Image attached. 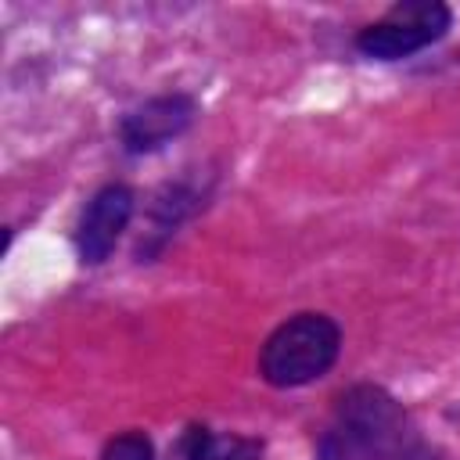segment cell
Here are the masks:
<instances>
[{"mask_svg": "<svg viewBox=\"0 0 460 460\" xmlns=\"http://www.w3.org/2000/svg\"><path fill=\"white\" fill-rule=\"evenodd\" d=\"M187 460H262V442L244 438V435H212L205 428H194Z\"/></svg>", "mask_w": 460, "mask_h": 460, "instance_id": "obj_6", "label": "cell"}, {"mask_svg": "<svg viewBox=\"0 0 460 460\" xmlns=\"http://www.w3.org/2000/svg\"><path fill=\"white\" fill-rule=\"evenodd\" d=\"M417 442L402 406L377 385H352L338 399L334 428L323 442L327 460H402Z\"/></svg>", "mask_w": 460, "mask_h": 460, "instance_id": "obj_1", "label": "cell"}, {"mask_svg": "<svg viewBox=\"0 0 460 460\" xmlns=\"http://www.w3.org/2000/svg\"><path fill=\"white\" fill-rule=\"evenodd\" d=\"M194 119V101L183 93H165V97H151L140 108H133L122 126L119 137L126 144V151L144 155V151H158L162 144H169L172 137H180Z\"/></svg>", "mask_w": 460, "mask_h": 460, "instance_id": "obj_5", "label": "cell"}, {"mask_svg": "<svg viewBox=\"0 0 460 460\" xmlns=\"http://www.w3.org/2000/svg\"><path fill=\"white\" fill-rule=\"evenodd\" d=\"M446 29H449V7L446 4H438V0H406V4H395L381 22L359 29L356 47L367 58L399 61V58H410V54L424 50L428 43H435Z\"/></svg>", "mask_w": 460, "mask_h": 460, "instance_id": "obj_3", "label": "cell"}, {"mask_svg": "<svg viewBox=\"0 0 460 460\" xmlns=\"http://www.w3.org/2000/svg\"><path fill=\"white\" fill-rule=\"evenodd\" d=\"M101 460H155V446L144 431H126L104 446Z\"/></svg>", "mask_w": 460, "mask_h": 460, "instance_id": "obj_7", "label": "cell"}, {"mask_svg": "<svg viewBox=\"0 0 460 460\" xmlns=\"http://www.w3.org/2000/svg\"><path fill=\"white\" fill-rule=\"evenodd\" d=\"M133 216V190L126 183H108L101 187L90 205L83 208V219H79V230H75V248H79V259L97 266L111 255V248L119 244L126 223Z\"/></svg>", "mask_w": 460, "mask_h": 460, "instance_id": "obj_4", "label": "cell"}, {"mask_svg": "<svg viewBox=\"0 0 460 460\" xmlns=\"http://www.w3.org/2000/svg\"><path fill=\"white\" fill-rule=\"evenodd\" d=\"M341 349V331L323 313H298L270 331L259 352V374L273 388H302L323 377Z\"/></svg>", "mask_w": 460, "mask_h": 460, "instance_id": "obj_2", "label": "cell"}]
</instances>
